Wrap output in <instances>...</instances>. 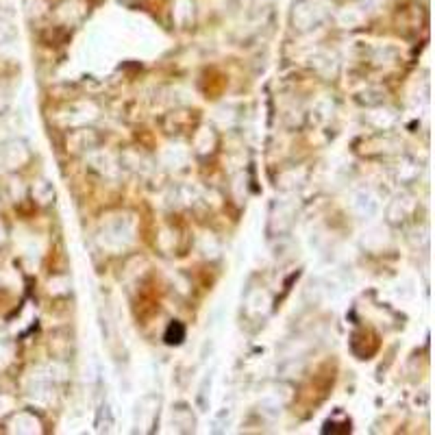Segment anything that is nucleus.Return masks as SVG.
Instances as JSON below:
<instances>
[{"mask_svg": "<svg viewBox=\"0 0 435 435\" xmlns=\"http://www.w3.org/2000/svg\"><path fill=\"white\" fill-rule=\"evenodd\" d=\"M183 337H185L183 326H181L179 322L170 324V329H168V333H166V342H168V344H181V342H183Z\"/></svg>", "mask_w": 435, "mask_h": 435, "instance_id": "f257e3e1", "label": "nucleus"}]
</instances>
